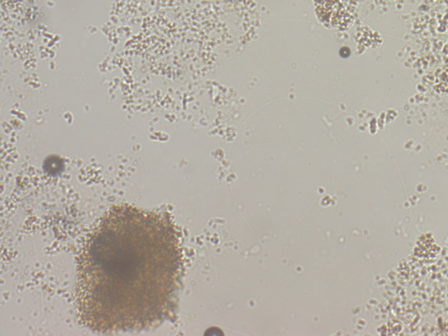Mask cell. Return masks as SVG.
<instances>
[{
	"label": "cell",
	"instance_id": "6da1fadb",
	"mask_svg": "<svg viewBox=\"0 0 448 336\" xmlns=\"http://www.w3.org/2000/svg\"><path fill=\"white\" fill-rule=\"evenodd\" d=\"M181 259L177 233L167 214L113 206L79 259L81 321L105 333L160 325L175 306Z\"/></svg>",
	"mask_w": 448,
	"mask_h": 336
}]
</instances>
